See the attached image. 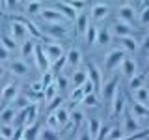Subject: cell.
I'll list each match as a JSON object with an SVG mask.
<instances>
[{"mask_svg": "<svg viewBox=\"0 0 149 140\" xmlns=\"http://www.w3.org/2000/svg\"><path fill=\"white\" fill-rule=\"evenodd\" d=\"M49 114H52V116H54V120L58 121L60 131H62V129H67V127H71V110H69L65 105L58 106L56 110L49 112Z\"/></svg>", "mask_w": 149, "mask_h": 140, "instance_id": "cell-13", "label": "cell"}, {"mask_svg": "<svg viewBox=\"0 0 149 140\" xmlns=\"http://www.w3.org/2000/svg\"><path fill=\"white\" fill-rule=\"evenodd\" d=\"M39 17L47 22V26H69L71 24V21H69L56 6H43Z\"/></svg>", "mask_w": 149, "mask_h": 140, "instance_id": "cell-1", "label": "cell"}, {"mask_svg": "<svg viewBox=\"0 0 149 140\" xmlns=\"http://www.w3.org/2000/svg\"><path fill=\"white\" fill-rule=\"evenodd\" d=\"M121 138H125L123 131H121V125H110L108 134H106L104 140H121Z\"/></svg>", "mask_w": 149, "mask_h": 140, "instance_id": "cell-40", "label": "cell"}, {"mask_svg": "<svg viewBox=\"0 0 149 140\" xmlns=\"http://www.w3.org/2000/svg\"><path fill=\"white\" fill-rule=\"evenodd\" d=\"M8 62H11V52H9L6 47L0 43V64H4V65H6Z\"/></svg>", "mask_w": 149, "mask_h": 140, "instance_id": "cell-45", "label": "cell"}, {"mask_svg": "<svg viewBox=\"0 0 149 140\" xmlns=\"http://www.w3.org/2000/svg\"><path fill=\"white\" fill-rule=\"evenodd\" d=\"M54 86L58 88V92H67L69 88H71V84H69V77L65 73H60V75H54Z\"/></svg>", "mask_w": 149, "mask_h": 140, "instance_id": "cell-33", "label": "cell"}, {"mask_svg": "<svg viewBox=\"0 0 149 140\" xmlns=\"http://www.w3.org/2000/svg\"><path fill=\"white\" fill-rule=\"evenodd\" d=\"M110 32H112V36H116V37H119V39H121V37L132 36V26L116 19V21L112 22V26H110Z\"/></svg>", "mask_w": 149, "mask_h": 140, "instance_id": "cell-18", "label": "cell"}, {"mask_svg": "<svg viewBox=\"0 0 149 140\" xmlns=\"http://www.w3.org/2000/svg\"><path fill=\"white\" fill-rule=\"evenodd\" d=\"M110 4H104V2H93L91 4V8H90V11H88V15H90V22H101V21H104L106 17L110 15Z\"/></svg>", "mask_w": 149, "mask_h": 140, "instance_id": "cell-8", "label": "cell"}, {"mask_svg": "<svg viewBox=\"0 0 149 140\" xmlns=\"http://www.w3.org/2000/svg\"><path fill=\"white\" fill-rule=\"evenodd\" d=\"M74 24V32H77L78 36H84V32H86V28L90 26V15H88V11H82L78 13L77 19L73 21Z\"/></svg>", "mask_w": 149, "mask_h": 140, "instance_id": "cell-23", "label": "cell"}, {"mask_svg": "<svg viewBox=\"0 0 149 140\" xmlns=\"http://www.w3.org/2000/svg\"><path fill=\"white\" fill-rule=\"evenodd\" d=\"M146 77H149V69H147V73H146Z\"/></svg>", "mask_w": 149, "mask_h": 140, "instance_id": "cell-51", "label": "cell"}, {"mask_svg": "<svg viewBox=\"0 0 149 140\" xmlns=\"http://www.w3.org/2000/svg\"><path fill=\"white\" fill-rule=\"evenodd\" d=\"M43 36L49 37L52 41H60V39H65L69 36V26H47L43 30Z\"/></svg>", "mask_w": 149, "mask_h": 140, "instance_id": "cell-16", "label": "cell"}, {"mask_svg": "<svg viewBox=\"0 0 149 140\" xmlns=\"http://www.w3.org/2000/svg\"><path fill=\"white\" fill-rule=\"evenodd\" d=\"M82 99H84L82 88H73V90L69 92V101H71L73 105H78V103H82Z\"/></svg>", "mask_w": 149, "mask_h": 140, "instance_id": "cell-42", "label": "cell"}, {"mask_svg": "<svg viewBox=\"0 0 149 140\" xmlns=\"http://www.w3.org/2000/svg\"><path fill=\"white\" fill-rule=\"evenodd\" d=\"M121 131H123L125 136H134V134L142 133V125H140V121L132 116V112L130 110H125L123 112V123H121Z\"/></svg>", "mask_w": 149, "mask_h": 140, "instance_id": "cell-5", "label": "cell"}, {"mask_svg": "<svg viewBox=\"0 0 149 140\" xmlns=\"http://www.w3.org/2000/svg\"><path fill=\"white\" fill-rule=\"evenodd\" d=\"M110 41H112L110 26H97V39H95V45L106 47V45H110Z\"/></svg>", "mask_w": 149, "mask_h": 140, "instance_id": "cell-25", "label": "cell"}, {"mask_svg": "<svg viewBox=\"0 0 149 140\" xmlns=\"http://www.w3.org/2000/svg\"><path fill=\"white\" fill-rule=\"evenodd\" d=\"M30 93H32V95H43V86H41L39 80L34 82V84H30Z\"/></svg>", "mask_w": 149, "mask_h": 140, "instance_id": "cell-47", "label": "cell"}, {"mask_svg": "<svg viewBox=\"0 0 149 140\" xmlns=\"http://www.w3.org/2000/svg\"><path fill=\"white\" fill-rule=\"evenodd\" d=\"M62 105H63V97L58 93V95H56L52 101H49V103H47V108H49V112H52V110H56L58 106H62Z\"/></svg>", "mask_w": 149, "mask_h": 140, "instance_id": "cell-44", "label": "cell"}, {"mask_svg": "<svg viewBox=\"0 0 149 140\" xmlns=\"http://www.w3.org/2000/svg\"><path fill=\"white\" fill-rule=\"evenodd\" d=\"M132 97H134V103L149 106V86H143V88H140V90L132 92Z\"/></svg>", "mask_w": 149, "mask_h": 140, "instance_id": "cell-30", "label": "cell"}, {"mask_svg": "<svg viewBox=\"0 0 149 140\" xmlns=\"http://www.w3.org/2000/svg\"><path fill=\"white\" fill-rule=\"evenodd\" d=\"M8 75V69H6V65L4 64H0V78H4Z\"/></svg>", "mask_w": 149, "mask_h": 140, "instance_id": "cell-50", "label": "cell"}, {"mask_svg": "<svg viewBox=\"0 0 149 140\" xmlns=\"http://www.w3.org/2000/svg\"><path fill=\"white\" fill-rule=\"evenodd\" d=\"M116 15H118V21H123L127 24H132L138 17V9L136 4H130V2H123L119 4L118 9H116Z\"/></svg>", "mask_w": 149, "mask_h": 140, "instance_id": "cell-6", "label": "cell"}, {"mask_svg": "<svg viewBox=\"0 0 149 140\" xmlns=\"http://www.w3.org/2000/svg\"><path fill=\"white\" fill-rule=\"evenodd\" d=\"M86 112H84L80 106H74L71 110V127L74 129H82L84 125H86Z\"/></svg>", "mask_w": 149, "mask_h": 140, "instance_id": "cell-22", "label": "cell"}, {"mask_svg": "<svg viewBox=\"0 0 149 140\" xmlns=\"http://www.w3.org/2000/svg\"><path fill=\"white\" fill-rule=\"evenodd\" d=\"M19 97V84L9 80L6 82V86L2 88V92H0V99H2L4 105H13V101H15Z\"/></svg>", "mask_w": 149, "mask_h": 140, "instance_id": "cell-12", "label": "cell"}, {"mask_svg": "<svg viewBox=\"0 0 149 140\" xmlns=\"http://www.w3.org/2000/svg\"><path fill=\"white\" fill-rule=\"evenodd\" d=\"M119 69H121V75H123V77L130 78L138 73V64H136V60H132L130 56H125V60L121 62Z\"/></svg>", "mask_w": 149, "mask_h": 140, "instance_id": "cell-21", "label": "cell"}, {"mask_svg": "<svg viewBox=\"0 0 149 140\" xmlns=\"http://www.w3.org/2000/svg\"><path fill=\"white\" fill-rule=\"evenodd\" d=\"M37 140H60V133L49 129V127H39V134Z\"/></svg>", "mask_w": 149, "mask_h": 140, "instance_id": "cell-36", "label": "cell"}, {"mask_svg": "<svg viewBox=\"0 0 149 140\" xmlns=\"http://www.w3.org/2000/svg\"><path fill=\"white\" fill-rule=\"evenodd\" d=\"M84 127L88 129V133H90V136L91 140H97V136H99V131L102 127V121L99 118H95V116H91V118H88L86 120V125Z\"/></svg>", "mask_w": 149, "mask_h": 140, "instance_id": "cell-26", "label": "cell"}, {"mask_svg": "<svg viewBox=\"0 0 149 140\" xmlns=\"http://www.w3.org/2000/svg\"><path fill=\"white\" fill-rule=\"evenodd\" d=\"M0 43H2L4 47H6V49L9 50V52H13V50H17V47H19V43H17V41L13 39V37L9 36V34H4L2 37H0Z\"/></svg>", "mask_w": 149, "mask_h": 140, "instance_id": "cell-41", "label": "cell"}, {"mask_svg": "<svg viewBox=\"0 0 149 140\" xmlns=\"http://www.w3.org/2000/svg\"><path fill=\"white\" fill-rule=\"evenodd\" d=\"M140 6H142V9L138 11L136 21H138L143 28H147V26H149V2H142Z\"/></svg>", "mask_w": 149, "mask_h": 140, "instance_id": "cell-32", "label": "cell"}, {"mask_svg": "<svg viewBox=\"0 0 149 140\" xmlns=\"http://www.w3.org/2000/svg\"><path fill=\"white\" fill-rule=\"evenodd\" d=\"M43 43H41V49H43V52L47 54V58H49V62L50 64H54V62H58L60 58H63L65 56V50H63V45L62 43H58V41H52V39H49V37H45L43 36Z\"/></svg>", "mask_w": 149, "mask_h": 140, "instance_id": "cell-2", "label": "cell"}, {"mask_svg": "<svg viewBox=\"0 0 149 140\" xmlns=\"http://www.w3.org/2000/svg\"><path fill=\"white\" fill-rule=\"evenodd\" d=\"M9 73H11L15 78H22V77H26V75L30 73V65L26 64V60L15 58V60L9 62Z\"/></svg>", "mask_w": 149, "mask_h": 140, "instance_id": "cell-14", "label": "cell"}, {"mask_svg": "<svg viewBox=\"0 0 149 140\" xmlns=\"http://www.w3.org/2000/svg\"><path fill=\"white\" fill-rule=\"evenodd\" d=\"M86 71H88V80L93 84V88H95L97 93H101V88H102V69L95 62H88L86 64Z\"/></svg>", "mask_w": 149, "mask_h": 140, "instance_id": "cell-9", "label": "cell"}, {"mask_svg": "<svg viewBox=\"0 0 149 140\" xmlns=\"http://www.w3.org/2000/svg\"><path fill=\"white\" fill-rule=\"evenodd\" d=\"M22 6H24V15L26 17H36V15L41 13V9H43L45 4L43 2H26V4H22Z\"/></svg>", "mask_w": 149, "mask_h": 140, "instance_id": "cell-31", "label": "cell"}, {"mask_svg": "<svg viewBox=\"0 0 149 140\" xmlns=\"http://www.w3.org/2000/svg\"><path fill=\"white\" fill-rule=\"evenodd\" d=\"M88 80V71H86V67H78V69H74V71L71 73V77H69V84H71V90L73 88H82L84 84H86Z\"/></svg>", "mask_w": 149, "mask_h": 140, "instance_id": "cell-19", "label": "cell"}, {"mask_svg": "<svg viewBox=\"0 0 149 140\" xmlns=\"http://www.w3.org/2000/svg\"><path fill=\"white\" fill-rule=\"evenodd\" d=\"M147 56H149V54H147Z\"/></svg>", "mask_w": 149, "mask_h": 140, "instance_id": "cell-52", "label": "cell"}, {"mask_svg": "<svg viewBox=\"0 0 149 140\" xmlns=\"http://www.w3.org/2000/svg\"><path fill=\"white\" fill-rule=\"evenodd\" d=\"M130 112H132V116L136 120H143V118H149V106L146 105H140V103H134L132 101V105H130Z\"/></svg>", "mask_w": 149, "mask_h": 140, "instance_id": "cell-28", "label": "cell"}, {"mask_svg": "<svg viewBox=\"0 0 149 140\" xmlns=\"http://www.w3.org/2000/svg\"><path fill=\"white\" fill-rule=\"evenodd\" d=\"M36 45H37V41L36 39H32V37H28L26 41H22L21 43V56H22V60H26V58H30V56H34L36 52Z\"/></svg>", "mask_w": 149, "mask_h": 140, "instance_id": "cell-27", "label": "cell"}, {"mask_svg": "<svg viewBox=\"0 0 149 140\" xmlns=\"http://www.w3.org/2000/svg\"><path fill=\"white\" fill-rule=\"evenodd\" d=\"M119 43H121V49H123L125 52H136V50H140V39H138L136 36L121 37Z\"/></svg>", "mask_w": 149, "mask_h": 140, "instance_id": "cell-24", "label": "cell"}, {"mask_svg": "<svg viewBox=\"0 0 149 140\" xmlns=\"http://www.w3.org/2000/svg\"><path fill=\"white\" fill-rule=\"evenodd\" d=\"M82 65V52L77 47H71L69 50H65V67H69L71 71L78 69Z\"/></svg>", "mask_w": 149, "mask_h": 140, "instance_id": "cell-15", "label": "cell"}, {"mask_svg": "<svg viewBox=\"0 0 149 140\" xmlns=\"http://www.w3.org/2000/svg\"><path fill=\"white\" fill-rule=\"evenodd\" d=\"M30 103H36V101H32V97L30 95H21V93H19V97L15 101H13V106H15V110L17 112H21V110H24L28 105H30Z\"/></svg>", "mask_w": 149, "mask_h": 140, "instance_id": "cell-37", "label": "cell"}, {"mask_svg": "<svg viewBox=\"0 0 149 140\" xmlns=\"http://www.w3.org/2000/svg\"><path fill=\"white\" fill-rule=\"evenodd\" d=\"M125 50L119 49V47H116V49H110L108 52L104 56V65H102V71L104 73H112L114 69H119L121 62L125 60Z\"/></svg>", "mask_w": 149, "mask_h": 140, "instance_id": "cell-3", "label": "cell"}, {"mask_svg": "<svg viewBox=\"0 0 149 140\" xmlns=\"http://www.w3.org/2000/svg\"><path fill=\"white\" fill-rule=\"evenodd\" d=\"M84 39H86V45L88 47L95 45V39H97V24L90 22V26H88L86 32H84Z\"/></svg>", "mask_w": 149, "mask_h": 140, "instance_id": "cell-35", "label": "cell"}, {"mask_svg": "<svg viewBox=\"0 0 149 140\" xmlns=\"http://www.w3.org/2000/svg\"><path fill=\"white\" fill-rule=\"evenodd\" d=\"M39 82H41V86H43V90H45L47 86H50V84L54 82V75L50 73V71L43 73V77H41V80H39Z\"/></svg>", "mask_w": 149, "mask_h": 140, "instance_id": "cell-46", "label": "cell"}, {"mask_svg": "<svg viewBox=\"0 0 149 140\" xmlns=\"http://www.w3.org/2000/svg\"><path fill=\"white\" fill-rule=\"evenodd\" d=\"M58 93H60V92H58V88H56V86H54V82H52L50 86H47L45 90H43V97H45V101L49 103V101H52L54 97L58 95Z\"/></svg>", "mask_w": 149, "mask_h": 140, "instance_id": "cell-43", "label": "cell"}, {"mask_svg": "<svg viewBox=\"0 0 149 140\" xmlns=\"http://www.w3.org/2000/svg\"><path fill=\"white\" fill-rule=\"evenodd\" d=\"M140 50H142L143 54H149V34L143 37V39H140Z\"/></svg>", "mask_w": 149, "mask_h": 140, "instance_id": "cell-48", "label": "cell"}, {"mask_svg": "<svg viewBox=\"0 0 149 140\" xmlns=\"http://www.w3.org/2000/svg\"><path fill=\"white\" fill-rule=\"evenodd\" d=\"M127 97H125V93L118 90L114 95V99L110 101V118H119V116H123L125 112V105H127Z\"/></svg>", "mask_w": 149, "mask_h": 140, "instance_id": "cell-10", "label": "cell"}, {"mask_svg": "<svg viewBox=\"0 0 149 140\" xmlns=\"http://www.w3.org/2000/svg\"><path fill=\"white\" fill-rule=\"evenodd\" d=\"M146 73H136L134 77H130L129 78V90L130 92H136L140 90V88H143L146 86Z\"/></svg>", "mask_w": 149, "mask_h": 140, "instance_id": "cell-29", "label": "cell"}, {"mask_svg": "<svg viewBox=\"0 0 149 140\" xmlns=\"http://www.w3.org/2000/svg\"><path fill=\"white\" fill-rule=\"evenodd\" d=\"M37 112H39V105H37V103H30L24 110L17 112L15 123L22 125V127H30V125L37 123Z\"/></svg>", "mask_w": 149, "mask_h": 140, "instance_id": "cell-4", "label": "cell"}, {"mask_svg": "<svg viewBox=\"0 0 149 140\" xmlns=\"http://www.w3.org/2000/svg\"><path fill=\"white\" fill-rule=\"evenodd\" d=\"M119 90V78L118 77H110L108 80H104L102 82V88H101V97H102V101H112L114 99V95H116V92Z\"/></svg>", "mask_w": 149, "mask_h": 140, "instance_id": "cell-11", "label": "cell"}, {"mask_svg": "<svg viewBox=\"0 0 149 140\" xmlns=\"http://www.w3.org/2000/svg\"><path fill=\"white\" fill-rule=\"evenodd\" d=\"M15 131V125H0V140H13Z\"/></svg>", "mask_w": 149, "mask_h": 140, "instance_id": "cell-39", "label": "cell"}, {"mask_svg": "<svg viewBox=\"0 0 149 140\" xmlns=\"http://www.w3.org/2000/svg\"><path fill=\"white\" fill-rule=\"evenodd\" d=\"M17 110L13 105H4L0 110V125H15Z\"/></svg>", "mask_w": 149, "mask_h": 140, "instance_id": "cell-20", "label": "cell"}, {"mask_svg": "<svg viewBox=\"0 0 149 140\" xmlns=\"http://www.w3.org/2000/svg\"><path fill=\"white\" fill-rule=\"evenodd\" d=\"M54 6L58 8L60 11H62V13H63V15L67 17V19H69L71 22L74 21V19H77V13H74V9H73L71 6H69V2H56Z\"/></svg>", "mask_w": 149, "mask_h": 140, "instance_id": "cell-34", "label": "cell"}, {"mask_svg": "<svg viewBox=\"0 0 149 140\" xmlns=\"http://www.w3.org/2000/svg\"><path fill=\"white\" fill-rule=\"evenodd\" d=\"M77 140H91V136H90V133H88L86 127H82L80 131H78V138Z\"/></svg>", "mask_w": 149, "mask_h": 140, "instance_id": "cell-49", "label": "cell"}, {"mask_svg": "<svg viewBox=\"0 0 149 140\" xmlns=\"http://www.w3.org/2000/svg\"><path fill=\"white\" fill-rule=\"evenodd\" d=\"M34 60H36V65H37V69H39L41 73L50 71V62H49V58H47V54L43 52V49H41V43H39V41H37V45H36Z\"/></svg>", "mask_w": 149, "mask_h": 140, "instance_id": "cell-17", "label": "cell"}, {"mask_svg": "<svg viewBox=\"0 0 149 140\" xmlns=\"http://www.w3.org/2000/svg\"><path fill=\"white\" fill-rule=\"evenodd\" d=\"M9 36H11L17 43H22V41H26L28 37H30V36H28L26 26H24L22 17H15L11 22H9Z\"/></svg>", "mask_w": 149, "mask_h": 140, "instance_id": "cell-7", "label": "cell"}, {"mask_svg": "<svg viewBox=\"0 0 149 140\" xmlns=\"http://www.w3.org/2000/svg\"><path fill=\"white\" fill-rule=\"evenodd\" d=\"M82 106H90V108H95V106L101 105V99H99V93H88L84 95V99L80 103Z\"/></svg>", "mask_w": 149, "mask_h": 140, "instance_id": "cell-38", "label": "cell"}]
</instances>
